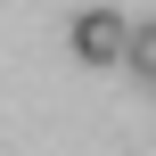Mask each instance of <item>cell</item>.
Segmentation results:
<instances>
[{
    "label": "cell",
    "instance_id": "2",
    "mask_svg": "<svg viewBox=\"0 0 156 156\" xmlns=\"http://www.w3.org/2000/svg\"><path fill=\"white\" fill-rule=\"evenodd\" d=\"M140 82H156V25H132V58H123Z\"/></svg>",
    "mask_w": 156,
    "mask_h": 156
},
{
    "label": "cell",
    "instance_id": "1",
    "mask_svg": "<svg viewBox=\"0 0 156 156\" xmlns=\"http://www.w3.org/2000/svg\"><path fill=\"white\" fill-rule=\"evenodd\" d=\"M66 41H74V58H82V66H123V58H132V25H123L115 8H82Z\"/></svg>",
    "mask_w": 156,
    "mask_h": 156
}]
</instances>
